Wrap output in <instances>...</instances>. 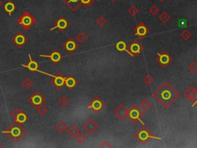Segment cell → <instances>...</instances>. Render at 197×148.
Segmentation results:
<instances>
[{
  "mask_svg": "<svg viewBox=\"0 0 197 148\" xmlns=\"http://www.w3.org/2000/svg\"><path fill=\"white\" fill-rule=\"evenodd\" d=\"M180 93L176 90L168 81L164 82L159 89L153 92L154 97L164 109H168L179 98Z\"/></svg>",
  "mask_w": 197,
  "mask_h": 148,
  "instance_id": "obj_1",
  "label": "cell"
},
{
  "mask_svg": "<svg viewBox=\"0 0 197 148\" xmlns=\"http://www.w3.org/2000/svg\"><path fill=\"white\" fill-rule=\"evenodd\" d=\"M2 133L7 134L8 137L11 139L13 142L17 143L26 135V130L22 127V124H18L15 121L8 127L7 130H2Z\"/></svg>",
  "mask_w": 197,
  "mask_h": 148,
  "instance_id": "obj_2",
  "label": "cell"
},
{
  "mask_svg": "<svg viewBox=\"0 0 197 148\" xmlns=\"http://www.w3.org/2000/svg\"><path fill=\"white\" fill-rule=\"evenodd\" d=\"M134 137L139 142H140L143 145L149 142V140H151V139L158 140V141H162V137H156V136L153 135V133L150 132V130L145 125H142V127L139 128V130L136 132V133L134 134Z\"/></svg>",
  "mask_w": 197,
  "mask_h": 148,
  "instance_id": "obj_3",
  "label": "cell"
},
{
  "mask_svg": "<svg viewBox=\"0 0 197 148\" xmlns=\"http://www.w3.org/2000/svg\"><path fill=\"white\" fill-rule=\"evenodd\" d=\"M17 22L26 31L29 30L36 22V19L31 15L29 11H26L22 13L20 17L17 19Z\"/></svg>",
  "mask_w": 197,
  "mask_h": 148,
  "instance_id": "obj_4",
  "label": "cell"
},
{
  "mask_svg": "<svg viewBox=\"0 0 197 148\" xmlns=\"http://www.w3.org/2000/svg\"><path fill=\"white\" fill-rule=\"evenodd\" d=\"M143 112H142L136 105H133L129 108L127 117L133 124H136L138 122H139L141 123L142 125H144V123L142 122V118L143 117Z\"/></svg>",
  "mask_w": 197,
  "mask_h": 148,
  "instance_id": "obj_5",
  "label": "cell"
},
{
  "mask_svg": "<svg viewBox=\"0 0 197 148\" xmlns=\"http://www.w3.org/2000/svg\"><path fill=\"white\" fill-rule=\"evenodd\" d=\"M38 73H40L42 74H45V75H47V76H52V80H50V83L55 87V89L58 90H60L63 88V87L65 86V80H66V77L63 76V74L62 73L59 72L56 75H52V74L47 73L46 72H43V71L38 70Z\"/></svg>",
  "mask_w": 197,
  "mask_h": 148,
  "instance_id": "obj_6",
  "label": "cell"
},
{
  "mask_svg": "<svg viewBox=\"0 0 197 148\" xmlns=\"http://www.w3.org/2000/svg\"><path fill=\"white\" fill-rule=\"evenodd\" d=\"M142 50H143V47L141 43L137 39H135L129 46H127V49L125 50V52H127L131 56L136 57L142 52Z\"/></svg>",
  "mask_w": 197,
  "mask_h": 148,
  "instance_id": "obj_7",
  "label": "cell"
},
{
  "mask_svg": "<svg viewBox=\"0 0 197 148\" xmlns=\"http://www.w3.org/2000/svg\"><path fill=\"white\" fill-rule=\"evenodd\" d=\"M156 60L162 66L163 68H166L168 65L173 62V57L170 54L168 53L167 51H163L162 53H157Z\"/></svg>",
  "mask_w": 197,
  "mask_h": 148,
  "instance_id": "obj_8",
  "label": "cell"
},
{
  "mask_svg": "<svg viewBox=\"0 0 197 148\" xmlns=\"http://www.w3.org/2000/svg\"><path fill=\"white\" fill-rule=\"evenodd\" d=\"M105 107V103H103L99 96H96V97L89 104L87 107H88V109L92 110L95 113H99Z\"/></svg>",
  "mask_w": 197,
  "mask_h": 148,
  "instance_id": "obj_9",
  "label": "cell"
},
{
  "mask_svg": "<svg viewBox=\"0 0 197 148\" xmlns=\"http://www.w3.org/2000/svg\"><path fill=\"white\" fill-rule=\"evenodd\" d=\"M11 116L14 118L15 122L20 124H25L29 120V117L26 115V113L18 108H15L13 110V112L11 113Z\"/></svg>",
  "mask_w": 197,
  "mask_h": 148,
  "instance_id": "obj_10",
  "label": "cell"
},
{
  "mask_svg": "<svg viewBox=\"0 0 197 148\" xmlns=\"http://www.w3.org/2000/svg\"><path fill=\"white\" fill-rule=\"evenodd\" d=\"M28 101L33 107H36V106L41 105V104H43L44 103H46V99L45 98L42 93H40V92L35 91L33 94L28 98Z\"/></svg>",
  "mask_w": 197,
  "mask_h": 148,
  "instance_id": "obj_11",
  "label": "cell"
},
{
  "mask_svg": "<svg viewBox=\"0 0 197 148\" xmlns=\"http://www.w3.org/2000/svg\"><path fill=\"white\" fill-rule=\"evenodd\" d=\"M79 45L78 44L77 42H76L73 38L70 37L67 39L66 42L63 44V47L69 54H72L76 52V50L79 48Z\"/></svg>",
  "mask_w": 197,
  "mask_h": 148,
  "instance_id": "obj_12",
  "label": "cell"
},
{
  "mask_svg": "<svg viewBox=\"0 0 197 148\" xmlns=\"http://www.w3.org/2000/svg\"><path fill=\"white\" fill-rule=\"evenodd\" d=\"M133 33L139 39H143L149 34V30L143 22H139L133 30Z\"/></svg>",
  "mask_w": 197,
  "mask_h": 148,
  "instance_id": "obj_13",
  "label": "cell"
},
{
  "mask_svg": "<svg viewBox=\"0 0 197 148\" xmlns=\"http://www.w3.org/2000/svg\"><path fill=\"white\" fill-rule=\"evenodd\" d=\"M28 41H29V39L27 38V36L22 33V32L17 33L12 38V42H13L14 44H15V46H16L18 48H22V46L27 43Z\"/></svg>",
  "mask_w": 197,
  "mask_h": 148,
  "instance_id": "obj_14",
  "label": "cell"
},
{
  "mask_svg": "<svg viewBox=\"0 0 197 148\" xmlns=\"http://www.w3.org/2000/svg\"><path fill=\"white\" fill-rule=\"evenodd\" d=\"M39 56L41 57H44L47 58V59H49V60H51L54 64H58L59 62L63 59V56L60 53L59 50H54L49 55H45V54H40Z\"/></svg>",
  "mask_w": 197,
  "mask_h": 148,
  "instance_id": "obj_15",
  "label": "cell"
},
{
  "mask_svg": "<svg viewBox=\"0 0 197 148\" xmlns=\"http://www.w3.org/2000/svg\"><path fill=\"white\" fill-rule=\"evenodd\" d=\"M83 128L86 131L89 133V134H92L93 133L96 131L99 128V125L96 123L93 119H89L88 120L86 121V123L83 125Z\"/></svg>",
  "mask_w": 197,
  "mask_h": 148,
  "instance_id": "obj_16",
  "label": "cell"
},
{
  "mask_svg": "<svg viewBox=\"0 0 197 148\" xmlns=\"http://www.w3.org/2000/svg\"><path fill=\"white\" fill-rule=\"evenodd\" d=\"M69 23L66 20V18L62 16L59 19H57V21L55 22V25H54L53 27L50 29V31H52V30H55V29H59L60 31L63 32L66 30L67 28L69 27Z\"/></svg>",
  "mask_w": 197,
  "mask_h": 148,
  "instance_id": "obj_17",
  "label": "cell"
},
{
  "mask_svg": "<svg viewBox=\"0 0 197 148\" xmlns=\"http://www.w3.org/2000/svg\"><path fill=\"white\" fill-rule=\"evenodd\" d=\"M128 113H129V110L126 109V108H125L123 105H122V104L118 106V107L116 108L114 110V112H113L114 115H116V117L121 120H124L125 117H127Z\"/></svg>",
  "mask_w": 197,
  "mask_h": 148,
  "instance_id": "obj_18",
  "label": "cell"
},
{
  "mask_svg": "<svg viewBox=\"0 0 197 148\" xmlns=\"http://www.w3.org/2000/svg\"><path fill=\"white\" fill-rule=\"evenodd\" d=\"M28 56H29V58H30V61H29V63H28L27 64H26V65L22 64V67L27 68L28 70H29L30 71H31L32 73L37 72V71L39 70V64L37 63L35 60H34V59L32 58V56L30 54H29Z\"/></svg>",
  "mask_w": 197,
  "mask_h": 148,
  "instance_id": "obj_19",
  "label": "cell"
},
{
  "mask_svg": "<svg viewBox=\"0 0 197 148\" xmlns=\"http://www.w3.org/2000/svg\"><path fill=\"white\" fill-rule=\"evenodd\" d=\"M64 3H66L72 11L77 10L78 8L81 6L80 0H62Z\"/></svg>",
  "mask_w": 197,
  "mask_h": 148,
  "instance_id": "obj_20",
  "label": "cell"
},
{
  "mask_svg": "<svg viewBox=\"0 0 197 148\" xmlns=\"http://www.w3.org/2000/svg\"><path fill=\"white\" fill-rule=\"evenodd\" d=\"M78 84V81L73 77L72 76H69L68 77L66 78V80H65V85L66 87L69 90H72L73 88L76 87V85Z\"/></svg>",
  "mask_w": 197,
  "mask_h": 148,
  "instance_id": "obj_21",
  "label": "cell"
},
{
  "mask_svg": "<svg viewBox=\"0 0 197 148\" xmlns=\"http://www.w3.org/2000/svg\"><path fill=\"white\" fill-rule=\"evenodd\" d=\"M184 96H186V98L188 99L190 101H191L193 103L194 99H195V96H196V90L194 89L193 87H190L188 89L185 91Z\"/></svg>",
  "mask_w": 197,
  "mask_h": 148,
  "instance_id": "obj_22",
  "label": "cell"
},
{
  "mask_svg": "<svg viewBox=\"0 0 197 148\" xmlns=\"http://www.w3.org/2000/svg\"><path fill=\"white\" fill-rule=\"evenodd\" d=\"M15 8H16L15 5L13 3V2H11V1H8V2L3 6L4 10L9 14V16L12 15V13L15 11Z\"/></svg>",
  "mask_w": 197,
  "mask_h": 148,
  "instance_id": "obj_23",
  "label": "cell"
},
{
  "mask_svg": "<svg viewBox=\"0 0 197 148\" xmlns=\"http://www.w3.org/2000/svg\"><path fill=\"white\" fill-rule=\"evenodd\" d=\"M66 131H67V133H68L70 137H72V138H75V137H76V136L79 134V132H80V130H79V129L76 126V125L72 124V126L70 127L67 128Z\"/></svg>",
  "mask_w": 197,
  "mask_h": 148,
  "instance_id": "obj_24",
  "label": "cell"
},
{
  "mask_svg": "<svg viewBox=\"0 0 197 148\" xmlns=\"http://www.w3.org/2000/svg\"><path fill=\"white\" fill-rule=\"evenodd\" d=\"M115 47H116V49L118 50L119 52H124L127 49V45H126V43L124 41L120 40L116 43Z\"/></svg>",
  "mask_w": 197,
  "mask_h": 148,
  "instance_id": "obj_25",
  "label": "cell"
},
{
  "mask_svg": "<svg viewBox=\"0 0 197 148\" xmlns=\"http://www.w3.org/2000/svg\"><path fill=\"white\" fill-rule=\"evenodd\" d=\"M140 107L142 108L144 111H148L152 107V103L149 101L147 99H145V100H142L141 103H140Z\"/></svg>",
  "mask_w": 197,
  "mask_h": 148,
  "instance_id": "obj_26",
  "label": "cell"
},
{
  "mask_svg": "<svg viewBox=\"0 0 197 148\" xmlns=\"http://www.w3.org/2000/svg\"><path fill=\"white\" fill-rule=\"evenodd\" d=\"M55 130H56L59 133H63L65 131H66L67 130L66 124H65L63 121H60V122H59L57 124H56V126H55Z\"/></svg>",
  "mask_w": 197,
  "mask_h": 148,
  "instance_id": "obj_27",
  "label": "cell"
},
{
  "mask_svg": "<svg viewBox=\"0 0 197 148\" xmlns=\"http://www.w3.org/2000/svg\"><path fill=\"white\" fill-rule=\"evenodd\" d=\"M35 110H36L39 112V114L42 115V116H44V115H46V113L49 112L48 108L46 107V106L43 105V104H41V105L36 106V107H35Z\"/></svg>",
  "mask_w": 197,
  "mask_h": 148,
  "instance_id": "obj_28",
  "label": "cell"
},
{
  "mask_svg": "<svg viewBox=\"0 0 197 148\" xmlns=\"http://www.w3.org/2000/svg\"><path fill=\"white\" fill-rule=\"evenodd\" d=\"M22 86L26 90H30L33 86V82L30 78H26L22 83Z\"/></svg>",
  "mask_w": 197,
  "mask_h": 148,
  "instance_id": "obj_29",
  "label": "cell"
},
{
  "mask_svg": "<svg viewBox=\"0 0 197 148\" xmlns=\"http://www.w3.org/2000/svg\"><path fill=\"white\" fill-rule=\"evenodd\" d=\"M192 36H193V34H192L191 32L188 30H184L180 33V37L185 41H188Z\"/></svg>",
  "mask_w": 197,
  "mask_h": 148,
  "instance_id": "obj_30",
  "label": "cell"
},
{
  "mask_svg": "<svg viewBox=\"0 0 197 148\" xmlns=\"http://www.w3.org/2000/svg\"><path fill=\"white\" fill-rule=\"evenodd\" d=\"M58 104H59V105L60 106V107L65 108L69 104V99L67 98L66 96H63L59 99V101H58Z\"/></svg>",
  "mask_w": 197,
  "mask_h": 148,
  "instance_id": "obj_31",
  "label": "cell"
},
{
  "mask_svg": "<svg viewBox=\"0 0 197 148\" xmlns=\"http://www.w3.org/2000/svg\"><path fill=\"white\" fill-rule=\"evenodd\" d=\"M170 18H171V17H170V16L166 12H163V13L159 16V19L162 23H164V24H166V22L170 20Z\"/></svg>",
  "mask_w": 197,
  "mask_h": 148,
  "instance_id": "obj_32",
  "label": "cell"
},
{
  "mask_svg": "<svg viewBox=\"0 0 197 148\" xmlns=\"http://www.w3.org/2000/svg\"><path fill=\"white\" fill-rule=\"evenodd\" d=\"M142 81H143V83H145L147 87H150L153 83V82H154V78H153L151 75L148 74V75H146V76L143 78Z\"/></svg>",
  "mask_w": 197,
  "mask_h": 148,
  "instance_id": "obj_33",
  "label": "cell"
},
{
  "mask_svg": "<svg viewBox=\"0 0 197 148\" xmlns=\"http://www.w3.org/2000/svg\"><path fill=\"white\" fill-rule=\"evenodd\" d=\"M76 39L79 43H85L86 41L87 36L84 33H83V32H80V33H79L76 36Z\"/></svg>",
  "mask_w": 197,
  "mask_h": 148,
  "instance_id": "obj_34",
  "label": "cell"
},
{
  "mask_svg": "<svg viewBox=\"0 0 197 148\" xmlns=\"http://www.w3.org/2000/svg\"><path fill=\"white\" fill-rule=\"evenodd\" d=\"M76 141H77L78 143L83 144H84V143L86 141L87 137H86V136L84 134V133H80V132H79V134H78V135L76 137Z\"/></svg>",
  "mask_w": 197,
  "mask_h": 148,
  "instance_id": "obj_35",
  "label": "cell"
},
{
  "mask_svg": "<svg viewBox=\"0 0 197 148\" xmlns=\"http://www.w3.org/2000/svg\"><path fill=\"white\" fill-rule=\"evenodd\" d=\"M189 70L192 73L196 74L197 73V63L196 62H193L191 63V64H190L188 66Z\"/></svg>",
  "mask_w": 197,
  "mask_h": 148,
  "instance_id": "obj_36",
  "label": "cell"
},
{
  "mask_svg": "<svg viewBox=\"0 0 197 148\" xmlns=\"http://www.w3.org/2000/svg\"><path fill=\"white\" fill-rule=\"evenodd\" d=\"M106 23H107V20L103 16H100V18L96 20V24H97L99 26H100V27L105 26L106 25Z\"/></svg>",
  "mask_w": 197,
  "mask_h": 148,
  "instance_id": "obj_37",
  "label": "cell"
},
{
  "mask_svg": "<svg viewBox=\"0 0 197 148\" xmlns=\"http://www.w3.org/2000/svg\"><path fill=\"white\" fill-rule=\"evenodd\" d=\"M138 13L139 10L135 7V6H132V7L129 9V13L132 16H136L138 14Z\"/></svg>",
  "mask_w": 197,
  "mask_h": 148,
  "instance_id": "obj_38",
  "label": "cell"
},
{
  "mask_svg": "<svg viewBox=\"0 0 197 148\" xmlns=\"http://www.w3.org/2000/svg\"><path fill=\"white\" fill-rule=\"evenodd\" d=\"M159 9L156 6H153L151 8H150V9H149V13L153 16L156 15L157 13H159Z\"/></svg>",
  "mask_w": 197,
  "mask_h": 148,
  "instance_id": "obj_39",
  "label": "cell"
},
{
  "mask_svg": "<svg viewBox=\"0 0 197 148\" xmlns=\"http://www.w3.org/2000/svg\"><path fill=\"white\" fill-rule=\"evenodd\" d=\"M80 2H81V4L84 5L85 6H89L93 3L94 0H80Z\"/></svg>",
  "mask_w": 197,
  "mask_h": 148,
  "instance_id": "obj_40",
  "label": "cell"
},
{
  "mask_svg": "<svg viewBox=\"0 0 197 148\" xmlns=\"http://www.w3.org/2000/svg\"><path fill=\"white\" fill-rule=\"evenodd\" d=\"M100 148H108V147L111 148L112 147V146L109 144V143L108 142V141H103L101 144H100Z\"/></svg>",
  "mask_w": 197,
  "mask_h": 148,
  "instance_id": "obj_41",
  "label": "cell"
},
{
  "mask_svg": "<svg viewBox=\"0 0 197 148\" xmlns=\"http://www.w3.org/2000/svg\"><path fill=\"white\" fill-rule=\"evenodd\" d=\"M196 90V96H195V99H194V101L193 103V105L192 107H197V87L195 88Z\"/></svg>",
  "mask_w": 197,
  "mask_h": 148,
  "instance_id": "obj_42",
  "label": "cell"
},
{
  "mask_svg": "<svg viewBox=\"0 0 197 148\" xmlns=\"http://www.w3.org/2000/svg\"><path fill=\"white\" fill-rule=\"evenodd\" d=\"M2 1H1V0H0V7H1V6H2Z\"/></svg>",
  "mask_w": 197,
  "mask_h": 148,
  "instance_id": "obj_43",
  "label": "cell"
},
{
  "mask_svg": "<svg viewBox=\"0 0 197 148\" xmlns=\"http://www.w3.org/2000/svg\"><path fill=\"white\" fill-rule=\"evenodd\" d=\"M0 147H2V146L1 144H0Z\"/></svg>",
  "mask_w": 197,
  "mask_h": 148,
  "instance_id": "obj_44",
  "label": "cell"
},
{
  "mask_svg": "<svg viewBox=\"0 0 197 148\" xmlns=\"http://www.w3.org/2000/svg\"><path fill=\"white\" fill-rule=\"evenodd\" d=\"M160 1H162V2H163V1H164V0H160Z\"/></svg>",
  "mask_w": 197,
  "mask_h": 148,
  "instance_id": "obj_45",
  "label": "cell"
},
{
  "mask_svg": "<svg viewBox=\"0 0 197 148\" xmlns=\"http://www.w3.org/2000/svg\"><path fill=\"white\" fill-rule=\"evenodd\" d=\"M112 1H115V0H112Z\"/></svg>",
  "mask_w": 197,
  "mask_h": 148,
  "instance_id": "obj_46",
  "label": "cell"
}]
</instances>
